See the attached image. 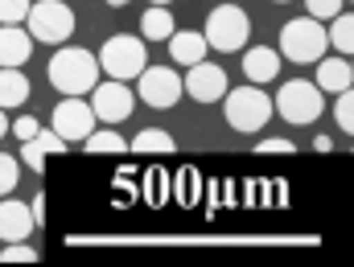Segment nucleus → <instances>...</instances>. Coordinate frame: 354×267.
Wrapping results in <instances>:
<instances>
[{"label": "nucleus", "instance_id": "11", "mask_svg": "<svg viewBox=\"0 0 354 267\" xmlns=\"http://www.w3.org/2000/svg\"><path fill=\"white\" fill-rule=\"evenodd\" d=\"M185 95L198 99V103H218V99H227V75H223V66H210L206 58H202L198 66H189Z\"/></svg>", "mask_w": 354, "mask_h": 267}, {"label": "nucleus", "instance_id": "3", "mask_svg": "<svg viewBox=\"0 0 354 267\" xmlns=\"http://www.w3.org/2000/svg\"><path fill=\"white\" fill-rule=\"evenodd\" d=\"M248 37H252V21H248V12H243L235 0L218 4V8L206 17V41H210L214 50H223V54L243 50Z\"/></svg>", "mask_w": 354, "mask_h": 267}, {"label": "nucleus", "instance_id": "35", "mask_svg": "<svg viewBox=\"0 0 354 267\" xmlns=\"http://www.w3.org/2000/svg\"><path fill=\"white\" fill-rule=\"evenodd\" d=\"M276 4H288V0H276Z\"/></svg>", "mask_w": 354, "mask_h": 267}, {"label": "nucleus", "instance_id": "9", "mask_svg": "<svg viewBox=\"0 0 354 267\" xmlns=\"http://www.w3.org/2000/svg\"><path fill=\"white\" fill-rule=\"evenodd\" d=\"M91 107H95V115H99L103 123H124V119L132 115L136 99H132L128 83L107 79V83H95V90H91Z\"/></svg>", "mask_w": 354, "mask_h": 267}, {"label": "nucleus", "instance_id": "5", "mask_svg": "<svg viewBox=\"0 0 354 267\" xmlns=\"http://www.w3.org/2000/svg\"><path fill=\"white\" fill-rule=\"evenodd\" d=\"M227 123L235 132H260L268 119H272V99L260 87H235L227 90Z\"/></svg>", "mask_w": 354, "mask_h": 267}, {"label": "nucleus", "instance_id": "31", "mask_svg": "<svg viewBox=\"0 0 354 267\" xmlns=\"http://www.w3.org/2000/svg\"><path fill=\"white\" fill-rule=\"evenodd\" d=\"M313 148H317V152H330V148H334V140H330V136H317V144H313Z\"/></svg>", "mask_w": 354, "mask_h": 267}, {"label": "nucleus", "instance_id": "21", "mask_svg": "<svg viewBox=\"0 0 354 267\" xmlns=\"http://www.w3.org/2000/svg\"><path fill=\"white\" fill-rule=\"evenodd\" d=\"M132 152H174V136L165 128H145L132 140Z\"/></svg>", "mask_w": 354, "mask_h": 267}, {"label": "nucleus", "instance_id": "13", "mask_svg": "<svg viewBox=\"0 0 354 267\" xmlns=\"http://www.w3.org/2000/svg\"><path fill=\"white\" fill-rule=\"evenodd\" d=\"M33 54V33L21 25H0V66H25Z\"/></svg>", "mask_w": 354, "mask_h": 267}, {"label": "nucleus", "instance_id": "17", "mask_svg": "<svg viewBox=\"0 0 354 267\" xmlns=\"http://www.w3.org/2000/svg\"><path fill=\"white\" fill-rule=\"evenodd\" d=\"M243 70H248V79H252V83H272V79H276V70H280V54H276V50H268V46H256V50H248Z\"/></svg>", "mask_w": 354, "mask_h": 267}, {"label": "nucleus", "instance_id": "7", "mask_svg": "<svg viewBox=\"0 0 354 267\" xmlns=\"http://www.w3.org/2000/svg\"><path fill=\"white\" fill-rule=\"evenodd\" d=\"M326 99H322V87L317 83H305V79H292L284 83L280 95H276V111L288 119V123H313L322 115Z\"/></svg>", "mask_w": 354, "mask_h": 267}, {"label": "nucleus", "instance_id": "32", "mask_svg": "<svg viewBox=\"0 0 354 267\" xmlns=\"http://www.w3.org/2000/svg\"><path fill=\"white\" fill-rule=\"evenodd\" d=\"M8 132V119H4V107H0V136Z\"/></svg>", "mask_w": 354, "mask_h": 267}, {"label": "nucleus", "instance_id": "30", "mask_svg": "<svg viewBox=\"0 0 354 267\" xmlns=\"http://www.w3.org/2000/svg\"><path fill=\"white\" fill-rule=\"evenodd\" d=\"M33 218H37V222H46V193H37V197H33Z\"/></svg>", "mask_w": 354, "mask_h": 267}, {"label": "nucleus", "instance_id": "2", "mask_svg": "<svg viewBox=\"0 0 354 267\" xmlns=\"http://www.w3.org/2000/svg\"><path fill=\"white\" fill-rule=\"evenodd\" d=\"M99 66H103L111 79H120V83L140 79V75H145V66H149L145 41H140V37H132V33L107 37V41H103V50H99Z\"/></svg>", "mask_w": 354, "mask_h": 267}, {"label": "nucleus", "instance_id": "27", "mask_svg": "<svg viewBox=\"0 0 354 267\" xmlns=\"http://www.w3.org/2000/svg\"><path fill=\"white\" fill-rule=\"evenodd\" d=\"M305 4H309V17H317V21H322V17L334 21V17L342 12V0H305Z\"/></svg>", "mask_w": 354, "mask_h": 267}, {"label": "nucleus", "instance_id": "33", "mask_svg": "<svg viewBox=\"0 0 354 267\" xmlns=\"http://www.w3.org/2000/svg\"><path fill=\"white\" fill-rule=\"evenodd\" d=\"M107 4H111V8H124V4H128V0H107Z\"/></svg>", "mask_w": 354, "mask_h": 267}, {"label": "nucleus", "instance_id": "15", "mask_svg": "<svg viewBox=\"0 0 354 267\" xmlns=\"http://www.w3.org/2000/svg\"><path fill=\"white\" fill-rule=\"evenodd\" d=\"M206 50H210L206 33H194V29H174V37H169V58H174L177 66H198V62L206 58Z\"/></svg>", "mask_w": 354, "mask_h": 267}, {"label": "nucleus", "instance_id": "1", "mask_svg": "<svg viewBox=\"0 0 354 267\" xmlns=\"http://www.w3.org/2000/svg\"><path fill=\"white\" fill-rule=\"evenodd\" d=\"M99 58L91 54V50H79V46H66V50H58L54 54V62H50V83L62 90V95H87L95 90L99 83Z\"/></svg>", "mask_w": 354, "mask_h": 267}, {"label": "nucleus", "instance_id": "24", "mask_svg": "<svg viewBox=\"0 0 354 267\" xmlns=\"http://www.w3.org/2000/svg\"><path fill=\"white\" fill-rule=\"evenodd\" d=\"M37 259V251L21 239V243H4V251H0V264H33Z\"/></svg>", "mask_w": 354, "mask_h": 267}, {"label": "nucleus", "instance_id": "22", "mask_svg": "<svg viewBox=\"0 0 354 267\" xmlns=\"http://www.w3.org/2000/svg\"><path fill=\"white\" fill-rule=\"evenodd\" d=\"M83 148H87V152H111V157H115V152H124L128 144H124L120 132H91L87 140H83Z\"/></svg>", "mask_w": 354, "mask_h": 267}, {"label": "nucleus", "instance_id": "4", "mask_svg": "<svg viewBox=\"0 0 354 267\" xmlns=\"http://www.w3.org/2000/svg\"><path fill=\"white\" fill-rule=\"evenodd\" d=\"M326 46H330V33L317 25V17L288 21L284 33H280V54L292 58V62H322Z\"/></svg>", "mask_w": 354, "mask_h": 267}, {"label": "nucleus", "instance_id": "14", "mask_svg": "<svg viewBox=\"0 0 354 267\" xmlns=\"http://www.w3.org/2000/svg\"><path fill=\"white\" fill-rule=\"evenodd\" d=\"M71 144L50 128V132H37L33 140H25V148H21V165H29L33 173H41L46 169V157H54V152H66Z\"/></svg>", "mask_w": 354, "mask_h": 267}, {"label": "nucleus", "instance_id": "16", "mask_svg": "<svg viewBox=\"0 0 354 267\" xmlns=\"http://www.w3.org/2000/svg\"><path fill=\"white\" fill-rule=\"evenodd\" d=\"M317 87L330 95H342L346 87H354V62L346 58H322L317 62Z\"/></svg>", "mask_w": 354, "mask_h": 267}, {"label": "nucleus", "instance_id": "19", "mask_svg": "<svg viewBox=\"0 0 354 267\" xmlns=\"http://www.w3.org/2000/svg\"><path fill=\"white\" fill-rule=\"evenodd\" d=\"M174 17H169V8L165 4H153L145 17H140V33H145V41H169L174 37Z\"/></svg>", "mask_w": 354, "mask_h": 267}, {"label": "nucleus", "instance_id": "18", "mask_svg": "<svg viewBox=\"0 0 354 267\" xmlns=\"http://www.w3.org/2000/svg\"><path fill=\"white\" fill-rule=\"evenodd\" d=\"M29 99V79L17 66H0V107H21Z\"/></svg>", "mask_w": 354, "mask_h": 267}, {"label": "nucleus", "instance_id": "20", "mask_svg": "<svg viewBox=\"0 0 354 267\" xmlns=\"http://www.w3.org/2000/svg\"><path fill=\"white\" fill-rule=\"evenodd\" d=\"M330 46L338 54H354V12H338L330 25Z\"/></svg>", "mask_w": 354, "mask_h": 267}, {"label": "nucleus", "instance_id": "28", "mask_svg": "<svg viewBox=\"0 0 354 267\" xmlns=\"http://www.w3.org/2000/svg\"><path fill=\"white\" fill-rule=\"evenodd\" d=\"M37 132H41V128H37V119H33V115H21V119L12 123V136H17L21 144H25V140H33Z\"/></svg>", "mask_w": 354, "mask_h": 267}, {"label": "nucleus", "instance_id": "23", "mask_svg": "<svg viewBox=\"0 0 354 267\" xmlns=\"http://www.w3.org/2000/svg\"><path fill=\"white\" fill-rule=\"evenodd\" d=\"M334 119H338L342 132H351L354 136V87H346L342 95H338V103H334Z\"/></svg>", "mask_w": 354, "mask_h": 267}, {"label": "nucleus", "instance_id": "29", "mask_svg": "<svg viewBox=\"0 0 354 267\" xmlns=\"http://www.w3.org/2000/svg\"><path fill=\"white\" fill-rule=\"evenodd\" d=\"M260 152H292V140H260Z\"/></svg>", "mask_w": 354, "mask_h": 267}, {"label": "nucleus", "instance_id": "12", "mask_svg": "<svg viewBox=\"0 0 354 267\" xmlns=\"http://www.w3.org/2000/svg\"><path fill=\"white\" fill-rule=\"evenodd\" d=\"M33 226H37L33 206H25V201H17V197L0 201V239H4V243H21V239H29Z\"/></svg>", "mask_w": 354, "mask_h": 267}, {"label": "nucleus", "instance_id": "25", "mask_svg": "<svg viewBox=\"0 0 354 267\" xmlns=\"http://www.w3.org/2000/svg\"><path fill=\"white\" fill-rule=\"evenodd\" d=\"M29 0H0V25H21L29 17Z\"/></svg>", "mask_w": 354, "mask_h": 267}, {"label": "nucleus", "instance_id": "26", "mask_svg": "<svg viewBox=\"0 0 354 267\" xmlns=\"http://www.w3.org/2000/svg\"><path fill=\"white\" fill-rule=\"evenodd\" d=\"M17 165H21V161H12V157L0 152V197L17 189V181H21V169H17Z\"/></svg>", "mask_w": 354, "mask_h": 267}, {"label": "nucleus", "instance_id": "10", "mask_svg": "<svg viewBox=\"0 0 354 267\" xmlns=\"http://www.w3.org/2000/svg\"><path fill=\"white\" fill-rule=\"evenodd\" d=\"M140 99L149 103V107H174L177 99H181V90H185V83L177 79V70H169V66H145V75H140Z\"/></svg>", "mask_w": 354, "mask_h": 267}, {"label": "nucleus", "instance_id": "8", "mask_svg": "<svg viewBox=\"0 0 354 267\" xmlns=\"http://www.w3.org/2000/svg\"><path fill=\"white\" fill-rule=\"evenodd\" d=\"M95 107L83 103L79 95H66L58 107H54V132L66 140V144H79V140H87L91 132H95Z\"/></svg>", "mask_w": 354, "mask_h": 267}, {"label": "nucleus", "instance_id": "6", "mask_svg": "<svg viewBox=\"0 0 354 267\" xmlns=\"http://www.w3.org/2000/svg\"><path fill=\"white\" fill-rule=\"evenodd\" d=\"M25 29L33 33V41L58 46V41H66V37L75 33V12H71L62 0H37V4L29 8V17H25Z\"/></svg>", "mask_w": 354, "mask_h": 267}, {"label": "nucleus", "instance_id": "34", "mask_svg": "<svg viewBox=\"0 0 354 267\" xmlns=\"http://www.w3.org/2000/svg\"><path fill=\"white\" fill-rule=\"evenodd\" d=\"M153 4H169V0H153Z\"/></svg>", "mask_w": 354, "mask_h": 267}]
</instances>
